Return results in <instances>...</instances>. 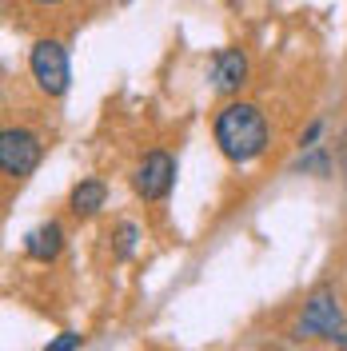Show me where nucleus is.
<instances>
[{
  "mask_svg": "<svg viewBox=\"0 0 347 351\" xmlns=\"http://www.w3.org/2000/svg\"><path fill=\"white\" fill-rule=\"evenodd\" d=\"M216 144L232 164H252L267 148V120L256 104H228L216 116Z\"/></svg>",
  "mask_w": 347,
  "mask_h": 351,
  "instance_id": "obj_1",
  "label": "nucleus"
},
{
  "mask_svg": "<svg viewBox=\"0 0 347 351\" xmlns=\"http://www.w3.org/2000/svg\"><path fill=\"white\" fill-rule=\"evenodd\" d=\"M32 4H60V0H32Z\"/></svg>",
  "mask_w": 347,
  "mask_h": 351,
  "instance_id": "obj_11",
  "label": "nucleus"
},
{
  "mask_svg": "<svg viewBox=\"0 0 347 351\" xmlns=\"http://www.w3.org/2000/svg\"><path fill=\"white\" fill-rule=\"evenodd\" d=\"M60 247H64V232H60V223H40L32 236H28V243H24V252L32 256V260H56L60 256Z\"/></svg>",
  "mask_w": 347,
  "mask_h": 351,
  "instance_id": "obj_7",
  "label": "nucleus"
},
{
  "mask_svg": "<svg viewBox=\"0 0 347 351\" xmlns=\"http://www.w3.org/2000/svg\"><path fill=\"white\" fill-rule=\"evenodd\" d=\"M132 247H136V223H120V228H116V256L128 260Z\"/></svg>",
  "mask_w": 347,
  "mask_h": 351,
  "instance_id": "obj_9",
  "label": "nucleus"
},
{
  "mask_svg": "<svg viewBox=\"0 0 347 351\" xmlns=\"http://www.w3.org/2000/svg\"><path fill=\"white\" fill-rule=\"evenodd\" d=\"M28 68H32L40 92H48V96H64L68 92V76H72V72H68V52H64L60 40H36L32 44Z\"/></svg>",
  "mask_w": 347,
  "mask_h": 351,
  "instance_id": "obj_2",
  "label": "nucleus"
},
{
  "mask_svg": "<svg viewBox=\"0 0 347 351\" xmlns=\"http://www.w3.org/2000/svg\"><path fill=\"white\" fill-rule=\"evenodd\" d=\"M104 196H108V192H104L100 180H80V184L72 188V199H68V204H72V216H80V219L96 216V212L104 208Z\"/></svg>",
  "mask_w": 347,
  "mask_h": 351,
  "instance_id": "obj_8",
  "label": "nucleus"
},
{
  "mask_svg": "<svg viewBox=\"0 0 347 351\" xmlns=\"http://www.w3.org/2000/svg\"><path fill=\"white\" fill-rule=\"evenodd\" d=\"M40 164V140L28 128H4L0 136V168L12 180H24L32 176V168Z\"/></svg>",
  "mask_w": 347,
  "mask_h": 351,
  "instance_id": "obj_4",
  "label": "nucleus"
},
{
  "mask_svg": "<svg viewBox=\"0 0 347 351\" xmlns=\"http://www.w3.org/2000/svg\"><path fill=\"white\" fill-rule=\"evenodd\" d=\"M68 348H80V335H76V331H64L60 339L48 343V351H68Z\"/></svg>",
  "mask_w": 347,
  "mask_h": 351,
  "instance_id": "obj_10",
  "label": "nucleus"
},
{
  "mask_svg": "<svg viewBox=\"0 0 347 351\" xmlns=\"http://www.w3.org/2000/svg\"><path fill=\"white\" fill-rule=\"evenodd\" d=\"M172 180H176V160L168 152H148L140 160V168L132 176L136 192L144 199H164L172 192Z\"/></svg>",
  "mask_w": 347,
  "mask_h": 351,
  "instance_id": "obj_5",
  "label": "nucleus"
},
{
  "mask_svg": "<svg viewBox=\"0 0 347 351\" xmlns=\"http://www.w3.org/2000/svg\"><path fill=\"white\" fill-rule=\"evenodd\" d=\"M243 76H248V60H243V52H239V48L219 52L216 68H212V80H216L219 92H236V88L243 84Z\"/></svg>",
  "mask_w": 347,
  "mask_h": 351,
  "instance_id": "obj_6",
  "label": "nucleus"
},
{
  "mask_svg": "<svg viewBox=\"0 0 347 351\" xmlns=\"http://www.w3.org/2000/svg\"><path fill=\"white\" fill-rule=\"evenodd\" d=\"M300 335H311V339H339L347 343V324H344V311L335 304L331 291H315L307 300L304 315H300Z\"/></svg>",
  "mask_w": 347,
  "mask_h": 351,
  "instance_id": "obj_3",
  "label": "nucleus"
}]
</instances>
